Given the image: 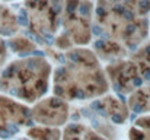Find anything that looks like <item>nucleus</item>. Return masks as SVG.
I'll use <instances>...</instances> for the list:
<instances>
[{
  "instance_id": "1",
  "label": "nucleus",
  "mask_w": 150,
  "mask_h": 140,
  "mask_svg": "<svg viewBox=\"0 0 150 140\" xmlns=\"http://www.w3.org/2000/svg\"><path fill=\"white\" fill-rule=\"evenodd\" d=\"M35 109V118L38 121L50 123V124H61L67 118V107L58 101V99H50L45 104H40Z\"/></svg>"
},
{
  "instance_id": "2",
  "label": "nucleus",
  "mask_w": 150,
  "mask_h": 140,
  "mask_svg": "<svg viewBox=\"0 0 150 140\" xmlns=\"http://www.w3.org/2000/svg\"><path fill=\"white\" fill-rule=\"evenodd\" d=\"M64 140H103L96 133L91 131L86 127L71 124L64 131Z\"/></svg>"
},
{
  "instance_id": "3",
  "label": "nucleus",
  "mask_w": 150,
  "mask_h": 140,
  "mask_svg": "<svg viewBox=\"0 0 150 140\" xmlns=\"http://www.w3.org/2000/svg\"><path fill=\"white\" fill-rule=\"evenodd\" d=\"M29 137H32L34 140H58L60 133L57 130H51V129L35 127V129L29 130Z\"/></svg>"
},
{
  "instance_id": "4",
  "label": "nucleus",
  "mask_w": 150,
  "mask_h": 140,
  "mask_svg": "<svg viewBox=\"0 0 150 140\" xmlns=\"http://www.w3.org/2000/svg\"><path fill=\"white\" fill-rule=\"evenodd\" d=\"M19 22H21V25H26V21H25V18H19Z\"/></svg>"
}]
</instances>
